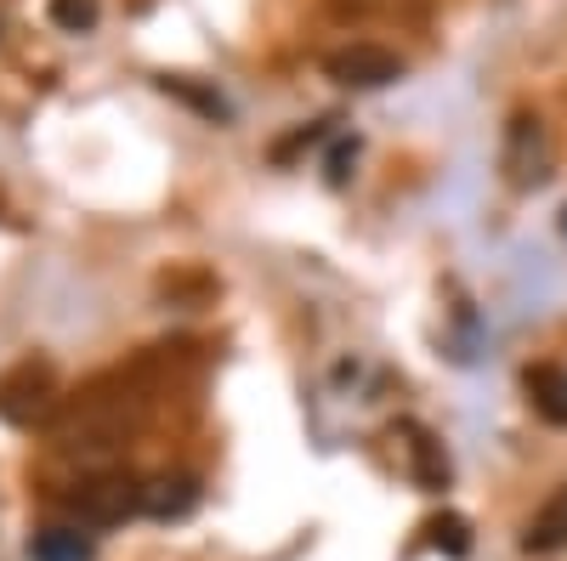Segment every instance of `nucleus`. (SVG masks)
<instances>
[{"label": "nucleus", "instance_id": "f257e3e1", "mask_svg": "<svg viewBox=\"0 0 567 561\" xmlns=\"http://www.w3.org/2000/svg\"><path fill=\"white\" fill-rule=\"evenodd\" d=\"M58 403H63V386H58L52 357H23L0 374V419H7V426L34 432L58 414Z\"/></svg>", "mask_w": 567, "mask_h": 561}, {"label": "nucleus", "instance_id": "f03ea898", "mask_svg": "<svg viewBox=\"0 0 567 561\" xmlns=\"http://www.w3.org/2000/svg\"><path fill=\"white\" fill-rule=\"evenodd\" d=\"M556 165V143H550V125L539 114H511L505 125V148H499V170L511 187H539Z\"/></svg>", "mask_w": 567, "mask_h": 561}, {"label": "nucleus", "instance_id": "7ed1b4c3", "mask_svg": "<svg viewBox=\"0 0 567 561\" xmlns=\"http://www.w3.org/2000/svg\"><path fill=\"white\" fill-rule=\"evenodd\" d=\"M63 505L80 517V528H114L125 517H142V482L125 471H109V477L80 482V494H69Z\"/></svg>", "mask_w": 567, "mask_h": 561}, {"label": "nucleus", "instance_id": "20e7f679", "mask_svg": "<svg viewBox=\"0 0 567 561\" xmlns=\"http://www.w3.org/2000/svg\"><path fill=\"white\" fill-rule=\"evenodd\" d=\"M323 74L336 80V85H347V91H381V85L403 80V58L386 52V45L358 40V45H341V52H329V58H323Z\"/></svg>", "mask_w": 567, "mask_h": 561}, {"label": "nucleus", "instance_id": "39448f33", "mask_svg": "<svg viewBox=\"0 0 567 561\" xmlns=\"http://www.w3.org/2000/svg\"><path fill=\"white\" fill-rule=\"evenodd\" d=\"M194 505H199V482L194 477H154V482H142V517H154V522H176Z\"/></svg>", "mask_w": 567, "mask_h": 561}, {"label": "nucleus", "instance_id": "423d86ee", "mask_svg": "<svg viewBox=\"0 0 567 561\" xmlns=\"http://www.w3.org/2000/svg\"><path fill=\"white\" fill-rule=\"evenodd\" d=\"M523 386H528V403L539 408V419H550V426H567V368L534 363V368L523 374Z\"/></svg>", "mask_w": 567, "mask_h": 561}, {"label": "nucleus", "instance_id": "0eeeda50", "mask_svg": "<svg viewBox=\"0 0 567 561\" xmlns=\"http://www.w3.org/2000/svg\"><path fill=\"white\" fill-rule=\"evenodd\" d=\"M567 544V482L534 510V522H528V533H523V550L528 555H550V550H561Z\"/></svg>", "mask_w": 567, "mask_h": 561}, {"label": "nucleus", "instance_id": "6e6552de", "mask_svg": "<svg viewBox=\"0 0 567 561\" xmlns=\"http://www.w3.org/2000/svg\"><path fill=\"white\" fill-rule=\"evenodd\" d=\"M403 437H409V454H414V482L425 494L449 488V454H443V443L425 432V426H403Z\"/></svg>", "mask_w": 567, "mask_h": 561}, {"label": "nucleus", "instance_id": "1a4fd4ad", "mask_svg": "<svg viewBox=\"0 0 567 561\" xmlns=\"http://www.w3.org/2000/svg\"><path fill=\"white\" fill-rule=\"evenodd\" d=\"M34 561H97V544H91L80 528H40L29 539Z\"/></svg>", "mask_w": 567, "mask_h": 561}, {"label": "nucleus", "instance_id": "9d476101", "mask_svg": "<svg viewBox=\"0 0 567 561\" xmlns=\"http://www.w3.org/2000/svg\"><path fill=\"white\" fill-rule=\"evenodd\" d=\"M45 18H52L63 34H91V29L103 23V0H52Z\"/></svg>", "mask_w": 567, "mask_h": 561}, {"label": "nucleus", "instance_id": "9b49d317", "mask_svg": "<svg viewBox=\"0 0 567 561\" xmlns=\"http://www.w3.org/2000/svg\"><path fill=\"white\" fill-rule=\"evenodd\" d=\"M159 91H171V97H182V103H194V108L210 114V120H227V103L216 97V91H205V85H194V80H182V74H159Z\"/></svg>", "mask_w": 567, "mask_h": 561}, {"label": "nucleus", "instance_id": "f8f14e48", "mask_svg": "<svg viewBox=\"0 0 567 561\" xmlns=\"http://www.w3.org/2000/svg\"><path fill=\"white\" fill-rule=\"evenodd\" d=\"M425 533H432V544H437L443 555H454V561H465V555H471V522H465V517H454V510H449V517H437Z\"/></svg>", "mask_w": 567, "mask_h": 561}, {"label": "nucleus", "instance_id": "ddd939ff", "mask_svg": "<svg viewBox=\"0 0 567 561\" xmlns=\"http://www.w3.org/2000/svg\"><path fill=\"white\" fill-rule=\"evenodd\" d=\"M358 159V143H341L336 154H329V181H336V187H347V165Z\"/></svg>", "mask_w": 567, "mask_h": 561}, {"label": "nucleus", "instance_id": "4468645a", "mask_svg": "<svg viewBox=\"0 0 567 561\" xmlns=\"http://www.w3.org/2000/svg\"><path fill=\"white\" fill-rule=\"evenodd\" d=\"M561 232H567V210H561Z\"/></svg>", "mask_w": 567, "mask_h": 561}]
</instances>
